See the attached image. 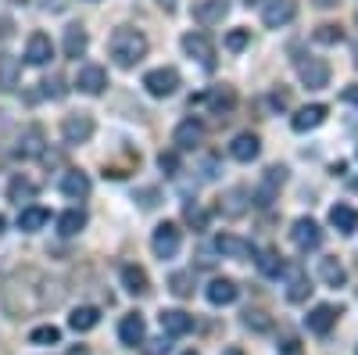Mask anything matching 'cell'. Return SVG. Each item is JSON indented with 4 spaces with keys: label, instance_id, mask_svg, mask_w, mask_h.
I'll list each match as a JSON object with an SVG mask.
<instances>
[{
    "label": "cell",
    "instance_id": "603a6c76",
    "mask_svg": "<svg viewBox=\"0 0 358 355\" xmlns=\"http://www.w3.org/2000/svg\"><path fill=\"white\" fill-rule=\"evenodd\" d=\"M229 155H233L236 162H255V158L262 155V140H258L255 133H241V137L229 144Z\"/></svg>",
    "mask_w": 358,
    "mask_h": 355
},
{
    "label": "cell",
    "instance_id": "f35d334b",
    "mask_svg": "<svg viewBox=\"0 0 358 355\" xmlns=\"http://www.w3.org/2000/svg\"><path fill=\"white\" fill-rule=\"evenodd\" d=\"M315 40H319V43H341L344 33H341V25H319V29H315Z\"/></svg>",
    "mask_w": 358,
    "mask_h": 355
},
{
    "label": "cell",
    "instance_id": "7c38bea8",
    "mask_svg": "<svg viewBox=\"0 0 358 355\" xmlns=\"http://www.w3.org/2000/svg\"><path fill=\"white\" fill-rule=\"evenodd\" d=\"M76 86H79L83 94L97 97V94H104V86H108V72L101 65H83L79 76H76Z\"/></svg>",
    "mask_w": 358,
    "mask_h": 355
},
{
    "label": "cell",
    "instance_id": "db71d44e",
    "mask_svg": "<svg viewBox=\"0 0 358 355\" xmlns=\"http://www.w3.org/2000/svg\"><path fill=\"white\" fill-rule=\"evenodd\" d=\"M248 4H265V0H248Z\"/></svg>",
    "mask_w": 358,
    "mask_h": 355
},
{
    "label": "cell",
    "instance_id": "277c9868",
    "mask_svg": "<svg viewBox=\"0 0 358 355\" xmlns=\"http://www.w3.org/2000/svg\"><path fill=\"white\" fill-rule=\"evenodd\" d=\"M183 50H187V57H194L201 69H208V72L215 69V43L208 40L204 33H187L183 36Z\"/></svg>",
    "mask_w": 358,
    "mask_h": 355
},
{
    "label": "cell",
    "instance_id": "681fc988",
    "mask_svg": "<svg viewBox=\"0 0 358 355\" xmlns=\"http://www.w3.org/2000/svg\"><path fill=\"white\" fill-rule=\"evenodd\" d=\"M158 4H162L165 11H172V8H176V0H158Z\"/></svg>",
    "mask_w": 358,
    "mask_h": 355
},
{
    "label": "cell",
    "instance_id": "74e56055",
    "mask_svg": "<svg viewBox=\"0 0 358 355\" xmlns=\"http://www.w3.org/2000/svg\"><path fill=\"white\" fill-rule=\"evenodd\" d=\"M29 341H33V344H57V341H62V330H57L54 323H43V327L33 330V337H29Z\"/></svg>",
    "mask_w": 358,
    "mask_h": 355
},
{
    "label": "cell",
    "instance_id": "30bf717a",
    "mask_svg": "<svg viewBox=\"0 0 358 355\" xmlns=\"http://www.w3.org/2000/svg\"><path fill=\"white\" fill-rule=\"evenodd\" d=\"M176 151H194V147H201L204 140V126L197 123V118H183V123L176 126Z\"/></svg>",
    "mask_w": 358,
    "mask_h": 355
},
{
    "label": "cell",
    "instance_id": "ee69618b",
    "mask_svg": "<svg viewBox=\"0 0 358 355\" xmlns=\"http://www.w3.org/2000/svg\"><path fill=\"white\" fill-rule=\"evenodd\" d=\"M158 165H162L165 176H176V172H179V155H176V151H165V155L158 158Z\"/></svg>",
    "mask_w": 358,
    "mask_h": 355
},
{
    "label": "cell",
    "instance_id": "d6986e66",
    "mask_svg": "<svg viewBox=\"0 0 358 355\" xmlns=\"http://www.w3.org/2000/svg\"><path fill=\"white\" fill-rule=\"evenodd\" d=\"M326 123V104H308V108H301L294 118H290V126H294V133H308V130H319Z\"/></svg>",
    "mask_w": 358,
    "mask_h": 355
},
{
    "label": "cell",
    "instance_id": "816d5d0a",
    "mask_svg": "<svg viewBox=\"0 0 358 355\" xmlns=\"http://www.w3.org/2000/svg\"><path fill=\"white\" fill-rule=\"evenodd\" d=\"M319 4H322V8H330V4H337V0H319Z\"/></svg>",
    "mask_w": 358,
    "mask_h": 355
},
{
    "label": "cell",
    "instance_id": "cb8c5ba5",
    "mask_svg": "<svg viewBox=\"0 0 358 355\" xmlns=\"http://www.w3.org/2000/svg\"><path fill=\"white\" fill-rule=\"evenodd\" d=\"M204 104L212 108L215 115H229L236 108V94H233V86H212V90L204 94Z\"/></svg>",
    "mask_w": 358,
    "mask_h": 355
},
{
    "label": "cell",
    "instance_id": "6da1fadb",
    "mask_svg": "<svg viewBox=\"0 0 358 355\" xmlns=\"http://www.w3.org/2000/svg\"><path fill=\"white\" fill-rule=\"evenodd\" d=\"M147 36L140 33V29H133V25H118L115 33H111V43H108V54H111V62L118 65V69H133V65H140L143 57H147Z\"/></svg>",
    "mask_w": 358,
    "mask_h": 355
},
{
    "label": "cell",
    "instance_id": "ab89813d",
    "mask_svg": "<svg viewBox=\"0 0 358 355\" xmlns=\"http://www.w3.org/2000/svg\"><path fill=\"white\" fill-rule=\"evenodd\" d=\"M183 216H187V223H190L194 230H204V226H208V212L201 209V204H187Z\"/></svg>",
    "mask_w": 358,
    "mask_h": 355
},
{
    "label": "cell",
    "instance_id": "83f0119b",
    "mask_svg": "<svg viewBox=\"0 0 358 355\" xmlns=\"http://www.w3.org/2000/svg\"><path fill=\"white\" fill-rule=\"evenodd\" d=\"M62 194L72 197V201H83V197L90 194V176L79 172V169H69V172L62 176Z\"/></svg>",
    "mask_w": 358,
    "mask_h": 355
},
{
    "label": "cell",
    "instance_id": "9f6ffc18",
    "mask_svg": "<svg viewBox=\"0 0 358 355\" xmlns=\"http://www.w3.org/2000/svg\"><path fill=\"white\" fill-rule=\"evenodd\" d=\"M355 69H358V57H355Z\"/></svg>",
    "mask_w": 358,
    "mask_h": 355
},
{
    "label": "cell",
    "instance_id": "7bdbcfd3",
    "mask_svg": "<svg viewBox=\"0 0 358 355\" xmlns=\"http://www.w3.org/2000/svg\"><path fill=\"white\" fill-rule=\"evenodd\" d=\"M43 94H47V97H65V79H62V76H50V79L43 83Z\"/></svg>",
    "mask_w": 358,
    "mask_h": 355
},
{
    "label": "cell",
    "instance_id": "d4e9b609",
    "mask_svg": "<svg viewBox=\"0 0 358 355\" xmlns=\"http://www.w3.org/2000/svg\"><path fill=\"white\" fill-rule=\"evenodd\" d=\"M122 287L133 294V298H143L147 291H151V280H147V270H140V265H122Z\"/></svg>",
    "mask_w": 358,
    "mask_h": 355
},
{
    "label": "cell",
    "instance_id": "e0dca14e",
    "mask_svg": "<svg viewBox=\"0 0 358 355\" xmlns=\"http://www.w3.org/2000/svg\"><path fill=\"white\" fill-rule=\"evenodd\" d=\"M50 57H54V43H50L47 33H33V36H29V43H25V62L29 65H47Z\"/></svg>",
    "mask_w": 358,
    "mask_h": 355
},
{
    "label": "cell",
    "instance_id": "bcb514c9",
    "mask_svg": "<svg viewBox=\"0 0 358 355\" xmlns=\"http://www.w3.org/2000/svg\"><path fill=\"white\" fill-rule=\"evenodd\" d=\"M280 355H301V348H297V341H283L280 344Z\"/></svg>",
    "mask_w": 358,
    "mask_h": 355
},
{
    "label": "cell",
    "instance_id": "60d3db41",
    "mask_svg": "<svg viewBox=\"0 0 358 355\" xmlns=\"http://www.w3.org/2000/svg\"><path fill=\"white\" fill-rule=\"evenodd\" d=\"M140 348H143V355H165L172 344H169V334H165V337H155V341H147V337H143Z\"/></svg>",
    "mask_w": 358,
    "mask_h": 355
},
{
    "label": "cell",
    "instance_id": "4dcf8cb0",
    "mask_svg": "<svg viewBox=\"0 0 358 355\" xmlns=\"http://www.w3.org/2000/svg\"><path fill=\"white\" fill-rule=\"evenodd\" d=\"M65 57H83L86 47H90V36H86V29L83 25H69L65 29Z\"/></svg>",
    "mask_w": 358,
    "mask_h": 355
},
{
    "label": "cell",
    "instance_id": "b9f144b4",
    "mask_svg": "<svg viewBox=\"0 0 358 355\" xmlns=\"http://www.w3.org/2000/svg\"><path fill=\"white\" fill-rule=\"evenodd\" d=\"M251 43V33H248V29H233V33L226 36V47L229 50H244Z\"/></svg>",
    "mask_w": 358,
    "mask_h": 355
},
{
    "label": "cell",
    "instance_id": "836d02e7",
    "mask_svg": "<svg viewBox=\"0 0 358 355\" xmlns=\"http://www.w3.org/2000/svg\"><path fill=\"white\" fill-rule=\"evenodd\" d=\"M83 226H86V212L83 209H69V212L57 216V233L62 237H76V233H83Z\"/></svg>",
    "mask_w": 358,
    "mask_h": 355
},
{
    "label": "cell",
    "instance_id": "7dc6e473",
    "mask_svg": "<svg viewBox=\"0 0 358 355\" xmlns=\"http://www.w3.org/2000/svg\"><path fill=\"white\" fill-rule=\"evenodd\" d=\"M11 36V18H0V40Z\"/></svg>",
    "mask_w": 358,
    "mask_h": 355
},
{
    "label": "cell",
    "instance_id": "4fadbf2b",
    "mask_svg": "<svg viewBox=\"0 0 358 355\" xmlns=\"http://www.w3.org/2000/svg\"><path fill=\"white\" fill-rule=\"evenodd\" d=\"M283 273H287V302H305L312 294V284H308L305 270L301 265H283Z\"/></svg>",
    "mask_w": 358,
    "mask_h": 355
},
{
    "label": "cell",
    "instance_id": "2e32d148",
    "mask_svg": "<svg viewBox=\"0 0 358 355\" xmlns=\"http://www.w3.org/2000/svg\"><path fill=\"white\" fill-rule=\"evenodd\" d=\"M229 15V0H197L194 4V18L201 25H219Z\"/></svg>",
    "mask_w": 358,
    "mask_h": 355
},
{
    "label": "cell",
    "instance_id": "8d00e7d4",
    "mask_svg": "<svg viewBox=\"0 0 358 355\" xmlns=\"http://www.w3.org/2000/svg\"><path fill=\"white\" fill-rule=\"evenodd\" d=\"M169 287H172L176 298H190V294H194V277L190 273H172Z\"/></svg>",
    "mask_w": 358,
    "mask_h": 355
},
{
    "label": "cell",
    "instance_id": "f1b7e54d",
    "mask_svg": "<svg viewBox=\"0 0 358 355\" xmlns=\"http://www.w3.org/2000/svg\"><path fill=\"white\" fill-rule=\"evenodd\" d=\"M47 223H50V212L40 209V204H25V209L18 212V230H22V233H36V230H43Z\"/></svg>",
    "mask_w": 358,
    "mask_h": 355
},
{
    "label": "cell",
    "instance_id": "e575fe53",
    "mask_svg": "<svg viewBox=\"0 0 358 355\" xmlns=\"http://www.w3.org/2000/svg\"><path fill=\"white\" fill-rule=\"evenodd\" d=\"M8 197H11L15 204L33 201V197H36V183H33V180H22V176H15V180L8 183Z\"/></svg>",
    "mask_w": 358,
    "mask_h": 355
},
{
    "label": "cell",
    "instance_id": "d6a6232c",
    "mask_svg": "<svg viewBox=\"0 0 358 355\" xmlns=\"http://www.w3.org/2000/svg\"><path fill=\"white\" fill-rule=\"evenodd\" d=\"M255 265H258V273H262V277H283V255H280V251H273V248L258 251Z\"/></svg>",
    "mask_w": 358,
    "mask_h": 355
},
{
    "label": "cell",
    "instance_id": "7a4b0ae2",
    "mask_svg": "<svg viewBox=\"0 0 358 355\" xmlns=\"http://www.w3.org/2000/svg\"><path fill=\"white\" fill-rule=\"evenodd\" d=\"M151 248L158 258H176L179 248H183V230L176 223H158L155 226V237H151Z\"/></svg>",
    "mask_w": 358,
    "mask_h": 355
},
{
    "label": "cell",
    "instance_id": "9a60e30c",
    "mask_svg": "<svg viewBox=\"0 0 358 355\" xmlns=\"http://www.w3.org/2000/svg\"><path fill=\"white\" fill-rule=\"evenodd\" d=\"M18 83H22V62L15 54H0V94H11L18 90Z\"/></svg>",
    "mask_w": 358,
    "mask_h": 355
},
{
    "label": "cell",
    "instance_id": "f907efd6",
    "mask_svg": "<svg viewBox=\"0 0 358 355\" xmlns=\"http://www.w3.org/2000/svg\"><path fill=\"white\" fill-rule=\"evenodd\" d=\"M222 355H244V351H241V348H226Z\"/></svg>",
    "mask_w": 358,
    "mask_h": 355
},
{
    "label": "cell",
    "instance_id": "f6af8a7d",
    "mask_svg": "<svg viewBox=\"0 0 358 355\" xmlns=\"http://www.w3.org/2000/svg\"><path fill=\"white\" fill-rule=\"evenodd\" d=\"M341 101H344V104H355V108H358V86H344V90H341Z\"/></svg>",
    "mask_w": 358,
    "mask_h": 355
},
{
    "label": "cell",
    "instance_id": "ffe728a7",
    "mask_svg": "<svg viewBox=\"0 0 358 355\" xmlns=\"http://www.w3.org/2000/svg\"><path fill=\"white\" fill-rule=\"evenodd\" d=\"M15 155H18V158H36V155H43V130H40V126H25L22 137H18Z\"/></svg>",
    "mask_w": 358,
    "mask_h": 355
},
{
    "label": "cell",
    "instance_id": "6f0895ef",
    "mask_svg": "<svg viewBox=\"0 0 358 355\" xmlns=\"http://www.w3.org/2000/svg\"><path fill=\"white\" fill-rule=\"evenodd\" d=\"M15 4H22V0H15Z\"/></svg>",
    "mask_w": 358,
    "mask_h": 355
},
{
    "label": "cell",
    "instance_id": "8fae6325",
    "mask_svg": "<svg viewBox=\"0 0 358 355\" xmlns=\"http://www.w3.org/2000/svg\"><path fill=\"white\" fill-rule=\"evenodd\" d=\"M158 323H162V334H169V337H183L194 330V316H187L183 309H165L158 316Z\"/></svg>",
    "mask_w": 358,
    "mask_h": 355
},
{
    "label": "cell",
    "instance_id": "7402d4cb",
    "mask_svg": "<svg viewBox=\"0 0 358 355\" xmlns=\"http://www.w3.org/2000/svg\"><path fill=\"white\" fill-rule=\"evenodd\" d=\"M337 316H341V312H337L334 305H315V309L305 316V323H308L312 334H330L334 323H337Z\"/></svg>",
    "mask_w": 358,
    "mask_h": 355
},
{
    "label": "cell",
    "instance_id": "f5cc1de1",
    "mask_svg": "<svg viewBox=\"0 0 358 355\" xmlns=\"http://www.w3.org/2000/svg\"><path fill=\"white\" fill-rule=\"evenodd\" d=\"M351 187H355V190H358V176H355V180H351Z\"/></svg>",
    "mask_w": 358,
    "mask_h": 355
},
{
    "label": "cell",
    "instance_id": "9c48e42d",
    "mask_svg": "<svg viewBox=\"0 0 358 355\" xmlns=\"http://www.w3.org/2000/svg\"><path fill=\"white\" fill-rule=\"evenodd\" d=\"M294 15H297L294 0H268L262 11V22H265V29H283L287 22H294Z\"/></svg>",
    "mask_w": 358,
    "mask_h": 355
},
{
    "label": "cell",
    "instance_id": "ac0fdd59",
    "mask_svg": "<svg viewBox=\"0 0 358 355\" xmlns=\"http://www.w3.org/2000/svg\"><path fill=\"white\" fill-rule=\"evenodd\" d=\"M215 251H219L222 258H255V248L244 241V237H233V233L215 237Z\"/></svg>",
    "mask_w": 358,
    "mask_h": 355
},
{
    "label": "cell",
    "instance_id": "f546056e",
    "mask_svg": "<svg viewBox=\"0 0 358 355\" xmlns=\"http://www.w3.org/2000/svg\"><path fill=\"white\" fill-rule=\"evenodd\" d=\"M319 280H322L326 287H341V284L348 280V273H344V265H341V258H337V255L319 258Z\"/></svg>",
    "mask_w": 358,
    "mask_h": 355
},
{
    "label": "cell",
    "instance_id": "3957f363",
    "mask_svg": "<svg viewBox=\"0 0 358 355\" xmlns=\"http://www.w3.org/2000/svg\"><path fill=\"white\" fill-rule=\"evenodd\" d=\"M297 76L308 90H322L326 83H330V62L326 57H301L297 62Z\"/></svg>",
    "mask_w": 358,
    "mask_h": 355
},
{
    "label": "cell",
    "instance_id": "11a10c76",
    "mask_svg": "<svg viewBox=\"0 0 358 355\" xmlns=\"http://www.w3.org/2000/svg\"><path fill=\"white\" fill-rule=\"evenodd\" d=\"M183 355H197V351H183Z\"/></svg>",
    "mask_w": 358,
    "mask_h": 355
},
{
    "label": "cell",
    "instance_id": "ba28073f",
    "mask_svg": "<svg viewBox=\"0 0 358 355\" xmlns=\"http://www.w3.org/2000/svg\"><path fill=\"white\" fill-rule=\"evenodd\" d=\"M290 241L301 248V251H315V248L322 244V230H319L315 219H297V223L290 226Z\"/></svg>",
    "mask_w": 358,
    "mask_h": 355
},
{
    "label": "cell",
    "instance_id": "52a82bcc",
    "mask_svg": "<svg viewBox=\"0 0 358 355\" xmlns=\"http://www.w3.org/2000/svg\"><path fill=\"white\" fill-rule=\"evenodd\" d=\"M248 209H251V190H248V187H229V190L219 197V212H222L226 219H241Z\"/></svg>",
    "mask_w": 358,
    "mask_h": 355
},
{
    "label": "cell",
    "instance_id": "484cf974",
    "mask_svg": "<svg viewBox=\"0 0 358 355\" xmlns=\"http://www.w3.org/2000/svg\"><path fill=\"white\" fill-rule=\"evenodd\" d=\"M204 294H208V302H212V305H233L236 294H241V287H236L233 280H226V277H219V280L208 284Z\"/></svg>",
    "mask_w": 358,
    "mask_h": 355
},
{
    "label": "cell",
    "instance_id": "5b68a950",
    "mask_svg": "<svg viewBox=\"0 0 358 355\" xmlns=\"http://www.w3.org/2000/svg\"><path fill=\"white\" fill-rule=\"evenodd\" d=\"M62 137L65 144H86L90 137H94V115L90 111H76V115H65V123H62Z\"/></svg>",
    "mask_w": 358,
    "mask_h": 355
},
{
    "label": "cell",
    "instance_id": "c3c4849f",
    "mask_svg": "<svg viewBox=\"0 0 358 355\" xmlns=\"http://www.w3.org/2000/svg\"><path fill=\"white\" fill-rule=\"evenodd\" d=\"M65 355H90V351H86V348H83V344H76V348H69V351H65Z\"/></svg>",
    "mask_w": 358,
    "mask_h": 355
},
{
    "label": "cell",
    "instance_id": "1f68e13d",
    "mask_svg": "<svg viewBox=\"0 0 358 355\" xmlns=\"http://www.w3.org/2000/svg\"><path fill=\"white\" fill-rule=\"evenodd\" d=\"M101 323V312L94 309V305H79L72 316H69V327L76 330V334H86V330H94Z\"/></svg>",
    "mask_w": 358,
    "mask_h": 355
},
{
    "label": "cell",
    "instance_id": "4316f807",
    "mask_svg": "<svg viewBox=\"0 0 358 355\" xmlns=\"http://www.w3.org/2000/svg\"><path fill=\"white\" fill-rule=\"evenodd\" d=\"M330 226L344 237H351L358 230V209H351V204H334L330 209Z\"/></svg>",
    "mask_w": 358,
    "mask_h": 355
},
{
    "label": "cell",
    "instance_id": "8992f818",
    "mask_svg": "<svg viewBox=\"0 0 358 355\" xmlns=\"http://www.w3.org/2000/svg\"><path fill=\"white\" fill-rule=\"evenodd\" d=\"M143 86L151 97H172L179 90V72L176 69H151L143 76Z\"/></svg>",
    "mask_w": 358,
    "mask_h": 355
},
{
    "label": "cell",
    "instance_id": "44dd1931",
    "mask_svg": "<svg viewBox=\"0 0 358 355\" xmlns=\"http://www.w3.org/2000/svg\"><path fill=\"white\" fill-rule=\"evenodd\" d=\"M118 337H122V344L136 348V344L147 337V323H143V316H140V312H129L122 323H118Z\"/></svg>",
    "mask_w": 358,
    "mask_h": 355
},
{
    "label": "cell",
    "instance_id": "5bb4252c",
    "mask_svg": "<svg viewBox=\"0 0 358 355\" xmlns=\"http://www.w3.org/2000/svg\"><path fill=\"white\" fill-rule=\"evenodd\" d=\"M283 180H287V169L283 165H268L265 176H262V187H258V194H251V201L258 197V204H268V201H273V194L283 187Z\"/></svg>",
    "mask_w": 358,
    "mask_h": 355
},
{
    "label": "cell",
    "instance_id": "d590c367",
    "mask_svg": "<svg viewBox=\"0 0 358 355\" xmlns=\"http://www.w3.org/2000/svg\"><path fill=\"white\" fill-rule=\"evenodd\" d=\"M244 327L265 334V330H273V319H268V312H262V309H248L244 312Z\"/></svg>",
    "mask_w": 358,
    "mask_h": 355
}]
</instances>
